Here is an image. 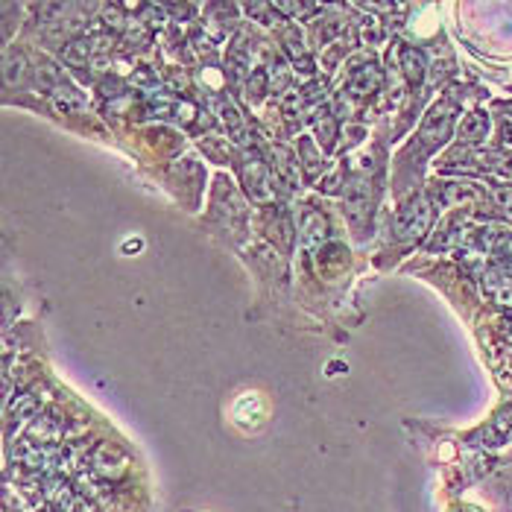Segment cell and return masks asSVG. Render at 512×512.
<instances>
[{"label":"cell","mask_w":512,"mask_h":512,"mask_svg":"<svg viewBox=\"0 0 512 512\" xmlns=\"http://www.w3.org/2000/svg\"><path fill=\"white\" fill-rule=\"evenodd\" d=\"M431 226V202L428 199H416L413 205H407L398 214V232L401 237H419Z\"/></svg>","instance_id":"obj_1"},{"label":"cell","mask_w":512,"mask_h":512,"mask_svg":"<svg viewBox=\"0 0 512 512\" xmlns=\"http://www.w3.org/2000/svg\"><path fill=\"white\" fill-rule=\"evenodd\" d=\"M299 237H302V246H305L308 252H314L316 246H322V240H325V217H322V214H316V211L305 214Z\"/></svg>","instance_id":"obj_2"},{"label":"cell","mask_w":512,"mask_h":512,"mask_svg":"<svg viewBox=\"0 0 512 512\" xmlns=\"http://www.w3.org/2000/svg\"><path fill=\"white\" fill-rule=\"evenodd\" d=\"M486 135H489V115H483V112H472L460 123V141L463 144H477Z\"/></svg>","instance_id":"obj_3"},{"label":"cell","mask_w":512,"mask_h":512,"mask_svg":"<svg viewBox=\"0 0 512 512\" xmlns=\"http://www.w3.org/2000/svg\"><path fill=\"white\" fill-rule=\"evenodd\" d=\"M401 71L410 79V85H419L425 77V56L413 47H401Z\"/></svg>","instance_id":"obj_4"},{"label":"cell","mask_w":512,"mask_h":512,"mask_svg":"<svg viewBox=\"0 0 512 512\" xmlns=\"http://www.w3.org/2000/svg\"><path fill=\"white\" fill-rule=\"evenodd\" d=\"M30 77V65L24 53H9L6 56V82L9 85H24Z\"/></svg>","instance_id":"obj_5"},{"label":"cell","mask_w":512,"mask_h":512,"mask_svg":"<svg viewBox=\"0 0 512 512\" xmlns=\"http://www.w3.org/2000/svg\"><path fill=\"white\" fill-rule=\"evenodd\" d=\"M381 85V74H378V68L375 65H369V68H360L355 77H352V91L355 94H369V91H375Z\"/></svg>","instance_id":"obj_6"},{"label":"cell","mask_w":512,"mask_h":512,"mask_svg":"<svg viewBox=\"0 0 512 512\" xmlns=\"http://www.w3.org/2000/svg\"><path fill=\"white\" fill-rule=\"evenodd\" d=\"M273 156H276V173H281V176L290 179V182H296V179H299V164L293 161L290 150H287V147H276Z\"/></svg>","instance_id":"obj_7"},{"label":"cell","mask_w":512,"mask_h":512,"mask_svg":"<svg viewBox=\"0 0 512 512\" xmlns=\"http://www.w3.org/2000/svg\"><path fill=\"white\" fill-rule=\"evenodd\" d=\"M322 118L316 120V132H319V141H322V147L325 150H331L334 147V120H331V112H319Z\"/></svg>","instance_id":"obj_8"},{"label":"cell","mask_w":512,"mask_h":512,"mask_svg":"<svg viewBox=\"0 0 512 512\" xmlns=\"http://www.w3.org/2000/svg\"><path fill=\"white\" fill-rule=\"evenodd\" d=\"M302 153H305V170H308V176H314L316 170H319V156H316L314 144L311 141H302Z\"/></svg>","instance_id":"obj_9"}]
</instances>
